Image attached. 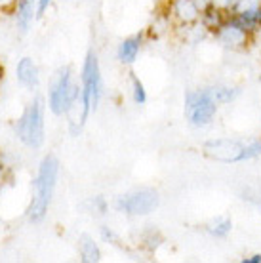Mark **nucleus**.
Segmentation results:
<instances>
[{
    "label": "nucleus",
    "instance_id": "nucleus-1",
    "mask_svg": "<svg viewBox=\"0 0 261 263\" xmlns=\"http://www.w3.org/2000/svg\"><path fill=\"white\" fill-rule=\"evenodd\" d=\"M202 155L223 164L250 162L261 157V138H210L202 143Z\"/></svg>",
    "mask_w": 261,
    "mask_h": 263
},
{
    "label": "nucleus",
    "instance_id": "nucleus-2",
    "mask_svg": "<svg viewBox=\"0 0 261 263\" xmlns=\"http://www.w3.org/2000/svg\"><path fill=\"white\" fill-rule=\"evenodd\" d=\"M59 178V160L55 155H46L40 162L39 174L34 179V195L33 202L29 206V219L33 223H40L46 217V212L50 208L53 198V191Z\"/></svg>",
    "mask_w": 261,
    "mask_h": 263
},
{
    "label": "nucleus",
    "instance_id": "nucleus-3",
    "mask_svg": "<svg viewBox=\"0 0 261 263\" xmlns=\"http://www.w3.org/2000/svg\"><path fill=\"white\" fill-rule=\"evenodd\" d=\"M219 105L216 103V99L212 98L208 86L204 88H191L185 92L183 98V115L185 120L189 122L193 128H208L214 124V120L217 117Z\"/></svg>",
    "mask_w": 261,
    "mask_h": 263
},
{
    "label": "nucleus",
    "instance_id": "nucleus-4",
    "mask_svg": "<svg viewBox=\"0 0 261 263\" xmlns=\"http://www.w3.org/2000/svg\"><path fill=\"white\" fill-rule=\"evenodd\" d=\"M80 93H82V88L79 86V82H74L71 67H61L50 82L48 107L55 117H63L71 111V107L80 98Z\"/></svg>",
    "mask_w": 261,
    "mask_h": 263
},
{
    "label": "nucleus",
    "instance_id": "nucleus-5",
    "mask_svg": "<svg viewBox=\"0 0 261 263\" xmlns=\"http://www.w3.org/2000/svg\"><path fill=\"white\" fill-rule=\"evenodd\" d=\"M15 134L27 147L39 149L40 145L44 143V101L42 98L36 96L29 103L25 112L17 120Z\"/></svg>",
    "mask_w": 261,
    "mask_h": 263
},
{
    "label": "nucleus",
    "instance_id": "nucleus-6",
    "mask_svg": "<svg viewBox=\"0 0 261 263\" xmlns=\"http://www.w3.org/2000/svg\"><path fill=\"white\" fill-rule=\"evenodd\" d=\"M80 88H82V103H84L86 117H90L91 111H96L99 99L103 93V79H101V67L96 52L86 53L82 63V74H80Z\"/></svg>",
    "mask_w": 261,
    "mask_h": 263
},
{
    "label": "nucleus",
    "instance_id": "nucleus-7",
    "mask_svg": "<svg viewBox=\"0 0 261 263\" xmlns=\"http://www.w3.org/2000/svg\"><path fill=\"white\" fill-rule=\"evenodd\" d=\"M158 204H160V195L157 189L141 187V189H134L126 195H120L115 206L118 212L128 214V216H147L157 210Z\"/></svg>",
    "mask_w": 261,
    "mask_h": 263
},
{
    "label": "nucleus",
    "instance_id": "nucleus-8",
    "mask_svg": "<svg viewBox=\"0 0 261 263\" xmlns=\"http://www.w3.org/2000/svg\"><path fill=\"white\" fill-rule=\"evenodd\" d=\"M212 34H214L217 44L227 48V50H242V48L248 46L250 39H252V34L246 29H242L231 15H227L225 23L219 29H216Z\"/></svg>",
    "mask_w": 261,
    "mask_h": 263
},
{
    "label": "nucleus",
    "instance_id": "nucleus-9",
    "mask_svg": "<svg viewBox=\"0 0 261 263\" xmlns=\"http://www.w3.org/2000/svg\"><path fill=\"white\" fill-rule=\"evenodd\" d=\"M170 13L172 17L179 23L181 27L193 25L200 20V8L196 6L195 0H172L170 2Z\"/></svg>",
    "mask_w": 261,
    "mask_h": 263
},
{
    "label": "nucleus",
    "instance_id": "nucleus-10",
    "mask_svg": "<svg viewBox=\"0 0 261 263\" xmlns=\"http://www.w3.org/2000/svg\"><path fill=\"white\" fill-rule=\"evenodd\" d=\"M15 77H17V82L21 86H25V88H29V90L36 88L40 82L39 67L31 58H21L17 67H15Z\"/></svg>",
    "mask_w": 261,
    "mask_h": 263
},
{
    "label": "nucleus",
    "instance_id": "nucleus-11",
    "mask_svg": "<svg viewBox=\"0 0 261 263\" xmlns=\"http://www.w3.org/2000/svg\"><path fill=\"white\" fill-rule=\"evenodd\" d=\"M229 15H231L242 29H246L250 34H255L261 31V4L255 8H250V10H244V12L229 13Z\"/></svg>",
    "mask_w": 261,
    "mask_h": 263
},
{
    "label": "nucleus",
    "instance_id": "nucleus-12",
    "mask_svg": "<svg viewBox=\"0 0 261 263\" xmlns=\"http://www.w3.org/2000/svg\"><path fill=\"white\" fill-rule=\"evenodd\" d=\"M139 50H141V36L139 34H134V36H128L124 39L117 48V58L120 63L124 65H130L137 60L139 55Z\"/></svg>",
    "mask_w": 261,
    "mask_h": 263
},
{
    "label": "nucleus",
    "instance_id": "nucleus-13",
    "mask_svg": "<svg viewBox=\"0 0 261 263\" xmlns=\"http://www.w3.org/2000/svg\"><path fill=\"white\" fill-rule=\"evenodd\" d=\"M79 254H80V259L84 263L101 261V250H99L98 242L94 240V237H90L88 233L79 237Z\"/></svg>",
    "mask_w": 261,
    "mask_h": 263
},
{
    "label": "nucleus",
    "instance_id": "nucleus-14",
    "mask_svg": "<svg viewBox=\"0 0 261 263\" xmlns=\"http://www.w3.org/2000/svg\"><path fill=\"white\" fill-rule=\"evenodd\" d=\"M208 90L219 107L233 103V101L240 96V88H238V86H233V84H210Z\"/></svg>",
    "mask_w": 261,
    "mask_h": 263
},
{
    "label": "nucleus",
    "instance_id": "nucleus-15",
    "mask_svg": "<svg viewBox=\"0 0 261 263\" xmlns=\"http://www.w3.org/2000/svg\"><path fill=\"white\" fill-rule=\"evenodd\" d=\"M204 231L208 233L212 238H227L233 231V219L229 216H216L212 217L208 223L204 225Z\"/></svg>",
    "mask_w": 261,
    "mask_h": 263
},
{
    "label": "nucleus",
    "instance_id": "nucleus-16",
    "mask_svg": "<svg viewBox=\"0 0 261 263\" xmlns=\"http://www.w3.org/2000/svg\"><path fill=\"white\" fill-rule=\"evenodd\" d=\"M227 12H223V10H219V8L216 6H210L206 8L202 12V15H200V21L204 23V27L208 29L210 33H214L216 29H219V27L225 23V20H227Z\"/></svg>",
    "mask_w": 261,
    "mask_h": 263
},
{
    "label": "nucleus",
    "instance_id": "nucleus-17",
    "mask_svg": "<svg viewBox=\"0 0 261 263\" xmlns=\"http://www.w3.org/2000/svg\"><path fill=\"white\" fill-rule=\"evenodd\" d=\"M34 2L36 0H20V4H17V23H20L21 31H27L29 23L33 21Z\"/></svg>",
    "mask_w": 261,
    "mask_h": 263
},
{
    "label": "nucleus",
    "instance_id": "nucleus-18",
    "mask_svg": "<svg viewBox=\"0 0 261 263\" xmlns=\"http://www.w3.org/2000/svg\"><path fill=\"white\" fill-rule=\"evenodd\" d=\"M238 197L240 200H244L250 206H255V208H261V193L254 187H242L238 191Z\"/></svg>",
    "mask_w": 261,
    "mask_h": 263
},
{
    "label": "nucleus",
    "instance_id": "nucleus-19",
    "mask_svg": "<svg viewBox=\"0 0 261 263\" xmlns=\"http://www.w3.org/2000/svg\"><path fill=\"white\" fill-rule=\"evenodd\" d=\"M132 98H134V101H136L137 105H145V103H147V90H145V84L137 79V77L132 79Z\"/></svg>",
    "mask_w": 261,
    "mask_h": 263
},
{
    "label": "nucleus",
    "instance_id": "nucleus-20",
    "mask_svg": "<svg viewBox=\"0 0 261 263\" xmlns=\"http://www.w3.org/2000/svg\"><path fill=\"white\" fill-rule=\"evenodd\" d=\"M101 237H103V240H107V242H117V235H115L113 229H109V227H101Z\"/></svg>",
    "mask_w": 261,
    "mask_h": 263
},
{
    "label": "nucleus",
    "instance_id": "nucleus-21",
    "mask_svg": "<svg viewBox=\"0 0 261 263\" xmlns=\"http://www.w3.org/2000/svg\"><path fill=\"white\" fill-rule=\"evenodd\" d=\"M242 263H261V254H252V256H246L240 259Z\"/></svg>",
    "mask_w": 261,
    "mask_h": 263
},
{
    "label": "nucleus",
    "instance_id": "nucleus-22",
    "mask_svg": "<svg viewBox=\"0 0 261 263\" xmlns=\"http://www.w3.org/2000/svg\"><path fill=\"white\" fill-rule=\"evenodd\" d=\"M52 4V0H39V6H36V12H39V15H42V13L46 12V8Z\"/></svg>",
    "mask_w": 261,
    "mask_h": 263
},
{
    "label": "nucleus",
    "instance_id": "nucleus-23",
    "mask_svg": "<svg viewBox=\"0 0 261 263\" xmlns=\"http://www.w3.org/2000/svg\"><path fill=\"white\" fill-rule=\"evenodd\" d=\"M13 0H0V6H8V4H12Z\"/></svg>",
    "mask_w": 261,
    "mask_h": 263
}]
</instances>
